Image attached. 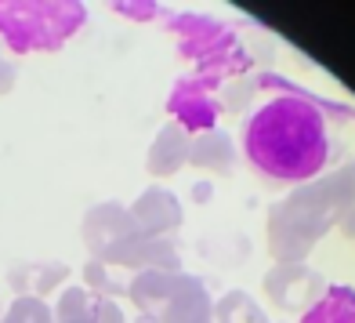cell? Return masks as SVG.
Wrapping results in <instances>:
<instances>
[{
	"label": "cell",
	"mask_w": 355,
	"mask_h": 323,
	"mask_svg": "<svg viewBox=\"0 0 355 323\" xmlns=\"http://www.w3.org/2000/svg\"><path fill=\"white\" fill-rule=\"evenodd\" d=\"M243 153L272 182H315L330 156L327 120L301 94H279L247 120Z\"/></svg>",
	"instance_id": "6da1fadb"
},
{
	"label": "cell",
	"mask_w": 355,
	"mask_h": 323,
	"mask_svg": "<svg viewBox=\"0 0 355 323\" xmlns=\"http://www.w3.org/2000/svg\"><path fill=\"white\" fill-rule=\"evenodd\" d=\"M355 197V164L304 182L268 211V254L283 262H304L330 229H337Z\"/></svg>",
	"instance_id": "7a4b0ae2"
},
{
	"label": "cell",
	"mask_w": 355,
	"mask_h": 323,
	"mask_svg": "<svg viewBox=\"0 0 355 323\" xmlns=\"http://www.w3.org/2000/svg\"><path fill=\"white\" fill-rule=\"evenodd\" d=\"M87 22L76 0H0V40L8 55H33L66 47Z\"/></svg>",
	"instance_id": "3957f363"
},
{
	"label": "cell",
	"mask_w": 355,
	"mask_h": 323,
	"mask_svg": "<svg viewBox=\"0 0 355 323\" xmlns=\"http://www.w3.org/2000/svg\"><path fill=\"white\" fill-rule=\"evenodd\" d=\"M327 276L319 269H312L309 262H283V265H272L265 272V295L268 301L276 305L279 313L290 316H304L312 305L327 295Z\"/></svg>",
	"instance_id": "277c9868"
},
{
	"label": "cell",
	"mask_w": 355,
	"mask_h": 323,
	"mask_svg": "<svg viewBox=\"0 0 355 323\" xmlns=\"http://www.w3.org/2000/svg\"><path fill=\"white\" fill-rule=\"evenodd\" d=\"M80 236H84V247L91 251V258H98V262H112L127 244H131L135 236H141L135 229V218L127 207L120 204H94L91 211L84 215V222H80Z\"/></svg>",
	"instance_id": "5b68a950"
},
{
	"label": "cell",
	"mask_w": 355,
	"mask_h": 323,
	"mask_svg": "<svg viewBox=\"0 0 355 323\" xmlns=\"http://www.w3.org/2000/svg\"><path fill=\"white\" fill-rule=\"evenodd\" d=\"M167 109L174 113V124H182L189 135L214 131V120L221 113V102L214 99V88L200 76L178 80L174 91L167 94Z\"/></svg>",
	"instance_id": "8992f818"
},
{
	"label": "cell",
	"mask_w": 355,
	"mask_h": 323,
	"mask_svg": "<svg viewBox=\"0 0 355 323\" xmlns=\"http://www.w3.org/2000/svg\"><path fill=\"white\" fill-rule=\"evenodd\" d=\"M127 211H131L135 229L141 236H174V229H182V222H185L182 204H178V197L164 185L141 189L138 200L127 207Z\"/></svg>",
	"instance_id": "52a82bcc"
},
{
	"label": "cell",
	"mask_w": 355,
	"mask_h": 323,
	"mask_svg": "<svg viewBox=\"0 0 355 323\" xmlns=\"http://www.w3.org/2000/svg\"><path fill=\"white\" fill-rule=\"evenodd\" d=\"M109 265L131 272H182V254L171 236H135Z\"/></svg>",
	"instance_id": "ba28073f"
},
{
	"label": "cell",
	"mask_w": 355,
	"mask_h": 323,
	"mask_svg": "<svg viewBox=\"0 0 355 323\" xmlns=\"http://www.w3.org/2000/svg\"><path fill=\"white\" fill-rule=\"evenodd\" d=\"M189 142H192V135L185 131V127L174 124V120H167V124L156 131L153 145H149L145 171L156 174V179H167V174H178L182 167H189Z\"/></svg>",
	"instance_id": "9c48e42d"
},
{
	"label": "cell",
	"mask_w": 355,
	"mask_h": 323,
	"mask_svg": "<svg viewBox=\"0 0 355 323\" xmlns=\"http://www.w3.org/2000/svg\"><path fill=\"white\" fill-rule=\"evenodd\" d=\"M69 280V265L66 262H22L8 269V287L15 290V298H44L51 290H58L62 283Z\"/></svg>",
	"instance_id": "30bf717a"
},
{
	"label": "cell",
	"mask_w": 355,
	"mask_h": 323,
	"mask_svg": "<svg viewBox=\"0 0 355 323\" xmlns=\"http://www.w3.org/2000/svg\"><path fill=\"white\" fill-rule=\"evenodd\" d=\"M164 323H214V298L200 276L182 272V283L167 305Z\"/></svg>",
	"instance_id": "8fae6325"
},
{
	"label": "cell",
	"mask_w": 355,
	"mask_h": 323,
	"mask_svg": "<svg viewBox=\"0 0 355 323\" xmlns=\"http://www.w3.org/2000/svg\"><path fill=\"white\" fill-rule=\"evenodd\" d=\"M189 167L207 174H232L236 171V145L225 131H200L189 142Z\"/></svg>",
	"instance_id": "7c38bea8"
},
{
	"label": "cell",
	"mask_w": 355,
	"mask_h": 323,
	"mask_svg": "<svg viewBox=\"0 0 355 323\" xmlns=\"http://www.w3.org/2000/svg\"><path fill=\"white\" fill-rule=\"evenodd\" d=\"M301 323H355V287L330 283L327 295L301 316Z\"/></svg>",
	"instance_id": "4fadbf2b"
},
{
	"label": "cell",
	"mask_w": 355,
	"mask_h": 323,
	"mask_svg": "<svg viewBox=\"0 0 355 323\" xmlns=\"http://www.w3.org/2000/svg\"><path fill=\"white\" fill-rule=\"evenodd\" d=\"M214 323H272L247 290H225L214 301Z\"/></svg>",
	"instance_id": "5bb4252c"
},
{
	"label": "cell",
	"mask_w": 355,
	"mask_h": 323,
	"mask_svg": "<svg viewBox=\"0 0 355 323\" xmlns=\"http://www.w3.org/2000/svg\"><path fill=\"white\" fill-rule=\"evenodd\" d=\"M55 323H98L94 320V295L87 287H62Z\"/></svg>",
	"instance_id": "9a60e30c"
},
{
	"label": "cell",
	"mask_w": 355,
	"mask_h": 323,
	"mask_svg": "<svg viewBox=\"0 0 355 323\" xmlns=\"http://www.w3.org/2000/svg\"><path fill=\"white\" fill-rule=\"evenodd\" d=\"M84 287L91 290V295L112 298V301H116V295H127V283H120L116 276H112V265L98 262V258H87V265H84Z\"/></svg>",
	"instance_id": "2e32d148"
},
{
	"label": "cell",
	"mask_w": 355,
	"mask_h": 323,
	"mask_svg": "<svg viewBox=\"0 0 355 323\" xmlns=\"http://www.w3.org/2000/svg\"><path fill=\"white\" fill-rule=\"evenodd\" d=\"M0 323H55V309L44 298L19 295V298L8 305V313L0 316Z\"/></svg>",
	"instance_id": "e0dca14e"
},
{
	"label": "cell",
	"mask_w": 355,
	"mask_h": 323,
	"mask_svg": "<svg viewBox=\"0 0 355 323\" xmlns=\"http://www.w3.org/2000/svg\"><path fill=\"white\" fill-rule=\"evenodd\" d=\"M15 80H19V62L8 55V47H0V94H11Z\"/></svg>",
	"instance_id": "ac0fdd59"
},
{
	"label": "cell",
	"mask_w": 355,
	"mask_h": 323,
	"mask_svg": "<svg viewBox=\"0 0 355 323\" xmlns=\"http://www.w3.org/2000/svg\"><path fill=\"white\" fill-rule=\"evenodd\" d=\"M341 233H345L348 240H355V197H352L348 211H345V218H341Z\"/></svg>",
	"instance_id": "d6986e66"
}]
</instances>
